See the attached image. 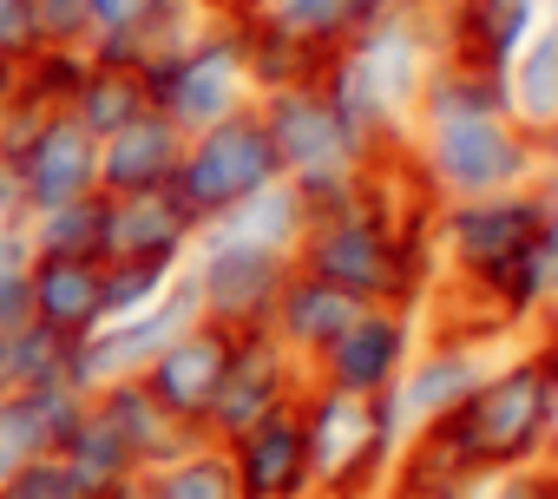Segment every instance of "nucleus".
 I'll use <instances>...</instances> for the list:
<instances>
[{
  "instance_id": "nucleus-1",
  "label": "nucleus",
  "mask_w": 558,
  "mask_h": 499,
  "mask_svg": "<svg viewBox=\"0 0 558 499\" xmlns=\"http://www.w3.org/2000/svg\"><path fill=\"white\" fill-rule=\"evenodd\" d=\"M551 421H558V316L512 336L453 421L408 434L395 473L480 486L493 473L538 466L551 453Z\"/></svg>"
},
{
  "instance_id": "nucleus-2",
  "label": "nucleus",
  "mask_w": 558,
  "mask_h": 499,
  "mask_svg": "<svg viewBox=\"0 0 558 499\" xmlns=\"http://www.w3.org/2000/svg\"><path fill=\"white\" fill-rule=\"evenodd\" d=\"M427 217H401V210L375 204L368 191H355L342 210L310 217V230L296 243V270L349 290L355 303H401V309L427 316V303L440 296Z\"/></svg>"
},
{
  "instance_id": "nucleus-3",
  "label": "nucleus",
  "mask_w": 558,
  "mask_h": 499,
  "mask_svg": "<svg viewBox=\"0 0 558 499\" xmlns=\"http://www.w3.org/2000/svg\"><path fill=\"white\" fill-rule=\"evenodd\" d=\"M296 407H303V434H310L316 499H381L395 466H401V447H408V427H401L395 401L388 394L355 401V394L303 381Z\"/></svg>"
},
{
  "instance_id": "nucleus-4",
  "label": "nucleus",
  "mask_w": 558,
  "mask_h": 499,
  "mask_svg": "<svg viewBox=\"0 0 558 499\" xmlns=\"http://www.w3.org/2000/svg\"><path fill=\"white\" fill-rule=\"evenodd\" d=\"M408 171L434 204L486 197L532 184V132L512 112H466V119H421L408 125Z\"/></svg>"
},
{
  "instance_id": "nucleus-5",
  "label": "nucleus",
  "mask_w": 558,
  "mask_h": 499,
  "mask_svg": "<svg viewBox=\"0 0 558 499\" xmlns=\"http://www.w3.org/2000/svg\"><path fill=\"white\" fill-rule=\"evenodd\" d=\"M263 112V132L283 158V184L303 197L310 217L323 210H342L355 191H362V171L375 165L355 132L336 119V106L323 99V86H290V93H263L256 99Z\"/></svg>"
},
{
  "instance_id": "nucleus-6",
  "label": "nucleus",
  "mask_w": 558,
  "mask_h": 499,
  "mask_svg": "<svg viewBox=\"0 0 558 499\" xmlns=\"http://www.w3.org/2000/svg\"><path fill=\"white\" fill-rule=\"evenodd\" d=\"M538 223H545V204H538L532 184L434 204L427 243H434V264H440V290L480 303V296L506 277V264L538 236Z\"/></svg>"
},
{
  "instance_id": "nucleus-7",
  "label": "nucleus",
  "mask_w": 558,
  "mask_h": 499,
  "mask_svg": "<svg viewBox=\"0 0 558 499\" xmlns=\"http://www.w3.org/2000/svg\"><path fill=\"white\" fill-rule=\"evenodd\" d=\"M145 93H151V112H165L184 138L217 125L223 112L250 106V73H243V27L210 14L191 40L165 47L145 60Z\"/></svg>"
},
{
  "instance_id": "nucleus-8",
  "label": "nucleus",
  "mask_w": 558,
  "mask_h": 499,
  "mask_svg": "<svg viewBox=\"0 0 558 499\" xmlns=\"http://www.w3.org/2000/svg\"><path fill=\"white\" fill-rule=\"evenodd\" d=\"M269 184H283V158H276L269 132H263V112L256 99L223 112L217 125L191 132L184 138V158H178V178H171V197L204 223H217L223 210H236L243 197L269 191Z\"/></svg>"
},
{
  "instance_id": "nucleus-9",
  "label": "nucleus",
  "mask_w": 558,
  "mask_h": 499,
  "mask_svg": "<svg viewBox=\"0 0 558 499\" xmlns=\"http://www.w3.org/2000/svg\"><path fill=\"white\" fill-rule=\"evenodd\" d=\"M421 336H427V316L421 309L362 303L349 316V329L310 362V381L316 388H336V394H355V401H381V394H395V381L414 362Z\"/></svg>"
},
{
  "instance_id": "nucleus-10",
  "label": "nucleus",
  "mask_w": 558,
  "mask_h": 499,
  "mask_svg": "<svg viewBox=\"0 0 558 499\" xmlns=\"http://www.w3.org/2000/svg\"><path fill=\"white\" fill-rule=\"evenodd\" d=\"M296 270V257H283V249H256V243H223V236H204L191 243L184 257V277L197 290V309L204 322L217 329H263L269 322V303L276 290H283V277Z\"/></svg>"
},
{
  "instance_id": "nucleus-11",
  "label": "nucleus",
  "mask_w": 558,
  "mask_h": 499,
  "mask_svg": "<svg viewBox=\"0 0 558 499\" xmlns=\"http://www.w3.org/2000/svg\"><path fill=\"white\" fill-rule=\"evenodd\" d=\"M362 73H368V86L381 93V106L401 119V125H414V99H421V80H427V66L440 60V21L427 14V8H388L342 47Z\"/></svg>"
},
{
  "instance_id": "nucleus-12",
  "label": "nucleus",
  "mask_w": 558,
  "mask_h": 499,
  "mask_svg": "<svg viewBox=\"0 0 558 499\" xmlns=\"http://www.w3.org/2000/svg\"><path fill=\"white\" fill-rule=\"evenodd\" d=\"M310 381V368L276 342L269 329H236V349H230V368H223V388L210 401V421H204V440H236L243 427H256L269 407L296 401Z\"/></svg>"
},
{
  "instance_id": "nucleus-13",
  "label": "nucleus",
  "mask_w": 558,
  "mask_h": 499,
  "mask_svg": "<svg viewBox=\"0 0 558 499\" xmlns=\"http://www.w3.org/2000/svg\"><path fill=\"white\" fill-rule=\"evenodd\" d=\"M230 349H236V336L197 316V322H184V329L145 362V388H151V394L165 401V414H171L184 434H197V440H204L210 401H217V388H223Z\"/></svg>"
},
{
  "instance_id": "nucleus-14",
  "label": "nucleus",
  "mask_w": 558,
  "mask_h": 499,
  "mask_svg": "<svg viewBox=\"0 0 558 499\" xmlns=\"http://www.w3.org/2000/svg\"><path fill=\"white\" fill-rule=\"evenodd\" d=\"M230 447L236 486L256 499H316V466H310V434H303V407L283 401L269 407L256 427H243Z\"/></svg>"
},
{
  "instance_id": "nucleus-15",
  "label": "nucleus",
  "mask_w": 558,
  "mask_h": 499,
  "mask_svg": "<svg viewBox=\"0 0 558 499\" xmlns=\"http://www.w3.org/2000/svg\"><path fill=\"white\" fill-rule=\"evenodd\" d=\"M21 191H27V217L47 204H73L99 191V138L73 119V112H47L27 138V151L14 158Z\"/></svg>"
},
{
  "instance_id": "nucleus-16",
  "label": "nucleus",
  "mask_w": 558,
  "mask_h": 499,
  "mask_svg": "<svg viewBox=\"0 0 558 499\" xmlns=\"http://www.w3.org/2000/svg\"><path fill=\"white\" fill-rule=\"evenodd\" d=\"M106 197V191H99ZM197 243V217L171 197V191H151V197H106V217H99V264H184Z\"/></svg>"
},
{
  "instance_id": "nucleus-17",
  "label": "nucleus",
  "mask_w": 558,
  "mask_h": 499,
  "mask_svg": "<svg viewBox=\"0 0 558 499\" xmlns=\"http://www.w3.org/2000/svg\"><path fill=\"white\" fill-rule=\"evenodd\" d=\"M434 21H440V53L486 66V73H506L512 53L545 21V0H440Z\"/></svg>"
},
{
  "instance_id": "nucleus-18",
  "label": "nucleus",
  "mask_w": 558,
  "mask_h": 499,
  "mask_svg": "<svg viewBox=\"0 0 558 499\" xmlns=\"http://www.w3.org/2000/svg\"><path fill=\"white\" fill-rule=\"evenodd\" d=\"M178 158H184V132H178L165 112H145V119H132L125 132L99 138V191H106V197H151V191H171Z\"/></svg>"
},
{
  "instance_id": "nucleus-19",
  "label": "nucleus",
  "mask_w": 558,
  "mask_h": 499,
  "mask_svg": "<svg viewBox=\"0 0 558 499\" xmlns=\"http://www.w3.org/2000/svg\"><path fill=\"white\" fill-rule=\"evenodd\" d=\"M362 303L349 296V290H336V283H323V277H310V270H290L283 277V290H276V303H269V336L283 342L303 368L349 329V316H355Z\"/></svg>"
},
{
  "instance_id": "nucleus-20",
  "label": "nucleus",
  "mask_w": 558,
  "mask_h": 499,
  "mask_svg": "<svg viewBox=\"0 0 558 499\" xmlns=\"http://www.w3.org/2000/svg\"><path fill=\"white\" fill-rule=\"evenodd\" d=\"M34 322L86 342L106 329V296H99V257H34Z\"/></svg>"
},
{
  "instance_id": "nucleus-21",
  "label": "nucleus",
  "mask_w": 558,
  "mask_h": 499,
  "mask_svg": "<svg viewBox=\"0 0 558 499\" xmlns=\"http://www.w3.org/2000/svg\"><path fill=\"white\" fill-rule=\"evenodd\" d=\"M93 414L132 447L138 466H158V460H171L184 440H197V434H184V427L165 414V401L145 388V375H112L106 388H93Z\"/></svg>"
},
{
  "instance_id": "nucleus-22",
  "label": "nucleus",
  "mask_w": 558,
  "mask_h": 499,
  "mask_svg": "<svg viewBox=\"0 0 558 499\" xmlns=\"http://www.w3.org/2000/svg\"><path fill=\"white\" fill-rule=\"evenodd\" d=\"M506 106L525 132H545L558 125V14H545L532 27V40L512 53L506 66Z\"/></svg>"
},
{
  "instance_id": "nucleus-23",
  "label": "nucleus",
  "mask_w": 558,
  "mask_h": 499,
  "mask_svg": "<svg viewBox=\"0 0 558 499\" xmlns=\"http://www.w3.org/2000/svg\"><path fill=\"white\" fill-rule=\"evenodd\" d=\"M310 230V210L290 184H269L256 197H243L236 210H223L217 223H204V236H223V243H256V249H283V257H296V243Z\"/></svg>"
},
{
  "instance_id": "nucleus-24",
  "label": "nucleus",
  "mask_w": 558,
  "mask_h": 499,
  "mask_svg": "<svg viewBox=\"0 0 558 499\" xmlns=\"http://www.w3.org/2000/svg\"><path fill=\"white\" fill-rule=\"evenodd\" d=\"M145 499H243L223 440H184L171 460L145 466Z\"/></svg>"
},
{
  "instance_id": "nucleus-25",
  "label": "nucleus",
  "mask_w": 558,
  "mask_h": 499,
  "mask_svg": "<svg viewBox=\"0 0 558 499\" xmlns=\"http://www.w3.org/2000/svg\"><path fill=\"white\" fill-rule=\"evenodd\" d=\"M66 112H73L93 138H112V132H125L132 119H145V112H151L145 73H138V66H93V60H86V73H80V86H73Z\"/></svg>"
},
{
  "instance_id": "nucleus-26",
  "label": "nucleus",
  "mask_w": 558,
  "mask_h": 499,
  "mask_svg": "<svg viewBox=\"0 0 558 499\" xmlns=\"http://www.w3.org/2000/svg\"><path fill=\"white\" fill-rule=\"evenodd\" d=\"M329 66V53L303 47L283 27H243V73H250V99L263 93H290V86H316Z\"/></svg>"
},
{
  "instance_id": "nucleus-27",
  "label": "nucleus",
  "mask_w": 558,
  "mask_h": 499,
  "mask_svg": "<svg viewBox=\"0 0 558 499\" xmlns=\"http://www.w3.org/2000/svg\"><path fill=\"white\" fill-rule=\"evenodd\" d=\"M60 466L73 473V486L86 492V499H106V492H119L132 473H145L138 460H132V447L99 421V414H86L73 434H66V447H60Z\"/></svg>"
},
{
  "instance_id": "nucleus-28",
  "label": "nucleus",
  "mask_w": 558,
  "mask_h": 499,
  "mask_svg": "<svg viewBox=\"0 0 558 499\" xmlns=\"http://www.w3.org/2000/svg\"><path fill=\"white\" fill-rule=\"evenodd\" d=\"M388 8V0H290L283 14H276L269 27H283V34H296L303 47H316V53H342L375 14Z\"/></svg>"
},
{
  "instance_id": "nucleus-29",
  "label": "nucleus",
  "mask_w": 558,
  "mask_h": 499,
  "mask_svg": "<svg viewBox=\"0 0 558 499\" xmlns=\"http://www.w3.org/2000/svg\"><path fill=\"white\" fill-rule=\"evenodd\" d=\"M99 217H106V197H73V204H47L27 217V236H34V257H99Z\"/></svg>"
},
{
  "instance_id": "nucleus-30",
  "label": "nucleus",
  "mask_w": 558,
  "mask_h": 499,
  "mask_svg": "<svg viewBox=\"0 0 558 499\" xmlns=\"http://www.w3.org/2000/svg\"><path fill=\"white\" fill-rule=\"evenodd\" d=\"M80 73H86V53H73V47H40L34 60H21L14 99H21V106H34V112H66V99H73Z\"/></svg>"
},
{
  "instance_id": "nucleus-31",
  "label": "nucleus",
  "mask_w": 558,
  "mask_h": 499,
  "mask_svg": "<svg viewBox=\"0 0 558 499\" xmlns=\"http://www.w3.org/2000/svg\"><path fill=\"white\" fill-rule=\"evenodd\" d=\"M178 270H184V264H138V257H125V264H99L106 322H112V316H138V309H151V303L178 283Z\"/></svg>"
},
{
  "instance_id": "nucleus-32",
  "label": "nucleus",
  "mask_w": 558,
  "mask_h": 499,
  "mask_svg": "<svg viewBox=\"0 0 558 499\" xmlns=\"http://www.w3.org/2000/svg\"><path fill=\"white\" fill-rule=\"evenodd\" d=\"M21 401H27V414H34V427H40V447H47V453H60V447H66V434L93 414V394H86V388H73L66 375H60V381L27 388Z\"/></svg>"
},
{
  "instance_id": "nucleus-33",
  "label": "nucleus",
  "mask_w": 558,
  "mask_h": 499,
  "mask_svg": "<svg viewBox=\"0 0 558 499\" xmlns=\"http://www.w3.org/2000/svg\"><path fill=\"white\" fill-rule=\"evenodd\" d=\"M34 453H47V447H40V427H34V414H27V401L8 394V401H0V486H8Z\"/></svg>"
},
{
  "instance_id": "nucleus-34",
  "label": "nucleus",
  "mask_w": 558,
  "mask_h": 499,
  "mask_svg": "<svg viewBox=\"0 0 558 499\" xmlns=\"http://www.w3.org/2000/svg\"><path fill=\"white\" fill-rule=\"evenodd\" d=\"M34 34H40V47H73V53H86V40H93L86 0H34Z\"/></svg>"
},
{
  "instance_id": "nucleus-35",
  "label": "nucleus",
  "mask_w": 558,
  "mask_h": 499,
  "mask_svg": "<svg viewBox=\"0 0 558 499\" xmlns=\"http://www.w3.org/2000/svg\"><path fill=\"white\" fill-rule=\"evenodd\" d=\"M0 499H86V492L73 486V473L60 466V453H34L8 486H0Z\"/></svg>"
},
{
  "instance_id": "nucleus-36",
  "label": "nucleus",
  "mask_w": 558,
  "mask_h": 499,
  "mask_svg": "<svg viewBox=\"0 0 558 499\" xmlns=\"http://www.w3.org/2000/svg\"><path fill=\"white\" fill-rule=\"evenodd\" d=\"M473 499H558V466L538 460V466H512V473H493L473 486Z\"/></svg>"
},
{
  "instance_id": "nucleus-37",
  "label": "nucleus",
  "mask_w": 558,
  "mask_h": 499,
  "mask_svg": "<svg viewBox=\"0 0 558 499\" xmlns=\"http://www.w3.org/2000/svg\"><path fill=\"white\" fill-rule=\"evenodd\" d=\"M151 8L158 0H86V14H93V40L99 34H132L138 47H145V21H151ZM86 40V47H93ZM151 60V53H145Z\"/></svg>"
},
{
  "instance_id": "nucleus-38",
  "label": "nucleus",
  "mask_w": 558,
  "mask_h": 499,
  "mask_svg": "<svg viewBox=\"0 0 558 499\" xmlns=\"http://www.w3.org/2000/svg\"><path fill=\"white\" fill-rule=\"evenodd\" d=\"M0 53H14V60H34V53H40L34 0H0Z\"/></svg>"
},
{
  "instance_id": "nucleus-39",
  "label": "nucleus",
  "mask_w": 558,
  "mask_h": 499,
  "mask_svg": "<svg viewBox=\"0 0 558 499\" xmlns=\"http://www.w3.org/2000/svg\"><path fill=\"white\" fill-rule=\"evenodd\" d=\"M532 191H538L545 217H558V125L532 132Z\"/></svg>"
},
{
  "instance_id": "nucleus-40",
  "label": "nucleus",
  "mask_w": 558,
  "mask_h": 499,
  "mask_svg": "<svg viewBox=\"0 0 558 499\" xmlns=\"http://www.w3.org/2000/svg\"><path fill=\"white\" fill-rule=\"evenodd\" d=\"M381 499H473V486H453V479H414V473H395Z\"/></svg>"
},
{
  "instance_id": "nucleus-41",
  "label": "nucleus",
  "mask_w": 558,
  "mask_h": 499,
  "mask_svg": "<svg viewBox=\"0 0 558 499\" xmlns=\"http://www.w3.org/2000/svg\"><path fill=\"white\" fill-rule=\"evenodd\" d=\"M283 8H290V0H223V21H236V27H269Z\"/></svg>"
},
{
  "instance_id": "nucleus-42",
  "label": "nucleus",
  "mask_w": 558,
  "mask_h": 499,
  "mask_svg": "<svg viewBox=\"0 0 558 499\" xmlns=\"http://www.w3.org/2000/svg\"><path fill=\"white\" fill-rule=\"evenodd\" d=\"M14 80H21V60L0 53V99H14Z\"/></svg>"
},
{
  "instance_id": "nucleus-43",
  "label": "nucleus",
  "mask_w": 558,
  "mask_h": 499,
  "mask_svg": "<svg viewBox=\"0 0 558 499\" xmlns=\"http://www.w3.org/2000/svg\"><path fill=\"white\" fill-rule=\"evenodd\" d=\"M395 8H427V14H434V8H440V0H395Z\"/></svg>"
},
{
  "instance_id": "nucleus-44",
  "label": "nucleus",
  "mask_w": 558,
  "mask_h": 499,
  "mask_svg": "<svg viewBox=\"0 0 558 499\" xmlns=\"http://www.w3.org/2000/svg\"><path fill=\"white\" fill-rule=\"evenodd\" d=\"M545 460H551V466H558V421H551V453H545Z\"/></svg>"
},
{
  "instance_id": "nucleus-45",
  "label": "nucleus",
  "mask_w": 558,
  "mask_h": 499,
  "mask_svg": "<svg viewBox=\"0 0 558 499\" xmlns=\"http://www.w3.org/2000/svg\"><path fill=\"white\" fill-rule=\"evenodd\" d=\"M243 499H256V492H243Z\"/></svg>"
}]
</instances>
